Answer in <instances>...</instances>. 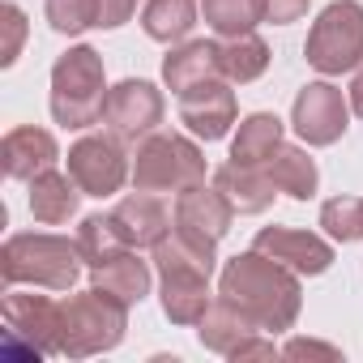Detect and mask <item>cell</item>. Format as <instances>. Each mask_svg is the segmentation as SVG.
I'll return each instance as SVG.
<instances>
[{
    "label": "cell",
    "instance_id": "obj_1",
    "mask_svg": "<svg viewBox=\"0 0 363 363\" xmlns=\"http://www.w3.org/2000/svg\"><path fill=\"white\" fill-rule=\"evenodd\" d=\"M218 295L231 299L261 333H286V329L299 320V308H303L299 274L286 269L282 261L257 252V248L235 252V257L223 265Z\"/></svg>",
    "mask_w": 363,
    "mask_h": 363
},
{
    "label": "cell",
    "instance_id": "obj_2",
    "mask_svg": "<svg viewBox=\"0 0 363 363\" xmlns=\"http://www.w3.org/2000/svg\"><path fill=\"white\" fill-rule=\"evenodd\" d=\"M214 248L210 240L171 227L150 252H154V269H158V299L171 325H197L206 316V308L214 303L210 295V274H214Z\"/></svg>",
    "mask_w": 363,
    "mask_h": 363
},
{
    "label": "cell",
    "instance_id": "obj_3",
    "mask_svg": "<svg viewBox=\"0 0 363 363\" xmlns=\"http://www.w3.org/2000/svg\"><path fill=\"white\" fill-rule=\"evenodd\" d=\"M82 248L69 235L52 231H22L0 248V278L5 286H43V291H73L82 278Z\"/></svg>",
    "mask_w": 363,
    "mask_h": 363
},
{
    "label": "cell",
    "instance_id": "obj_4",
    "mask_svg": "<svg viewBox=\"0 0 363 363\" xmlns=\"http://www.w3.org/2000/svg\"><path fill=\"white\" fill-rule=\"evenodd\" d=\"M107 107V69L90 43L69 48L52 65V120L60 128H90L103 124Z\"/></svg>",
    "mask_w": 363,
    "mask_h": 363
},
{
    "label": "cell",
    "instance_id": "obj_5",
    "mask_svg": "<svg viewBox=\"0 0 363 363\" xmlns=\"http://www.w3.org/2000/svg\"><path fill=\"white\" fill-rule=\"evenodd\" d=\"M124 333H128V303L99 286L69 295L60 303V354L65 359H90V354L116 350Z\"/></svg>",
    "mask_w": 363,
    "mask_h": 363
},
{
    "label": "cell",
    "instance_id": "obj_6",
    "mask_svg": "<svg viewBox=\"0 0 363 363\" xmlns=\"http://www.w3.org/2000/svg\"><path fill=\"white\" fill-rule=\"evenodd\" d=\"M128 179L141 193H184L206 179V154L179 133H150L137 141Z\"/></svg>",
    "mask_w": 363,
    "mask_h": 363
},
{
    "label": "cell",
    "instance_id": "obj_7",
    "mask_svg": "<svg viewBox=\"0 0 363 363\" xmlns=\"http://www.w3.org/2000/svg\"><path fill=\"white\" fill-rule=\"evenodd\" d=\"M303 60L320 77H342L363 65V5L359 0H333L308 30Z\"/></svg>",
    "mask_w": 363,
    "mask_h": 363
},
{
    "label": "cell",
    "instance_id": "obj_8",
    "mask_svg": "<svg viewBox=\"0 0 363 363\" xmlns=\"http://www.w3.org/2000/svg\"><path fill=\"white\" fill-rule=\"evenodd\" d=\"M5 316V354L48 359L60 354V303L35 291H9L0 303Z\"/></svg>",
    "mask_w": 363,
    "mask_h": 363
},
{
    "label": "cell",
    "instance_id": "obj_9",
    "mask_svg": "<svg viewBox=\"0 0 363 363\" xmlns=\"http://www.w3.org/2000/svg\"><path fill=\"white\" fill-rule=\"evenodd\" d=\"M69 175L86 197H111L124 189L133 175V162L124 154V141L111 133H86L82 141L69 145Z\"/></svg>",
    "mask_w": 363,
    "mask_h": 363
},
{
    "label": "cell",
    "instance_id": "obj_10",
    "mask_svg": "<svg viewBox=\"0 0 363 363\" xmlns=\"http://www.w3.org/2000/svg\"><path fill=\"white\" fill-rule=\"evenodd\" d=\"M167 111V99L154 82L145 77H124L120 86L107 90V107H103V124L111 137H120L124 145H137L141 137L158 133Z\"/></svg>",
    "mask_w": 363,
    "mask_h": 363
},
{
    "label": "cell",
    "instance_id": "obj_11",
    "mask_svg": "<svg viewBox=\"0 0 363 363\" xmlns=\"http://www.w3.org/2000/svg\"><path fill=\"white\" fill-rule=\"evenodd\" d=\"M346 124H350V99L333 82H308L291 103V128L316 150L342 141Z\"/></svg>",
    "mask_w": 363,
    "mask_h": 363
},
{
    "label": "cell",
    "instance_id": "obj_12",
    "mask_svg": "<svg viewBox=\"0 0 363 363\" xmlns=\"http://www.w3.org/2000/svg\"><path fill=\"white\" fill-rule=\"evenodd\" d=\"M235 111L240 107H235V90L227 77L201 82V86L179 94V124L201 141H223L235 124Z\"/></svg>",
    "mask_w": 363,
    "mask_h": 363
},
{
    "label": "cell",
    "instance_id": "obj_13",
    "mask_svg": "<svg viewBox=\"0 0 363 363\" xmlns=\"http://www.w3.org/2000/svg\"><path fill=\"white\" fill-rule=\"evenodd\" d=\"M252 248H257V252H265V257H274V261H282V265H286V269H295L299 278H316V274H325V269L333 265V244H329V240H320L316 231L265 227V231H257Z\"/></svg>",
    "mask_w": 363,
    "mask_h": 363
},
{
    "label": "cell",
    "instance_id": "obj_14",
    "mask_svg": "<svg viewBox=\"0 0 363 363\" xmlns=\"http://www.w3.org/2000/svg\"><path fill=\"white\" fill-rule=\"evenodd\" d=\"M235 223V206L227 201V193L218 184H193L184 193H175V227L179 231H193L210 244H218Z\"/></svg>",
    "mask_w": 363,
    "mask_h": 363
},
{
    "label": "cell",
    "instance_id": "obj_15",
    "mask_svg": "<svg viewBox=\"0 0 363 363\" xmlns=\"http://www.w3.org/2000/svg\"><path fill=\"white\" fill-rule=\"evenodd\" d=\"M214 77H227L223 73V43L184 39V43H171V52L162 56V82L175 99L201 82H214Z\"/></svg>",
    "mask_w": 363,
    "mask_h": 363
},
{
    "label": "cell",
    "instance_id": "obj_16",
    "mask_svg": "<svg viewBox=\"0 0 363 363\" xmlns=\"http://www.w3.org/2000/svg\"><path fill=\"white\" fill-rule=\"evenodd\" d=\"M111 223L120 231V240L128 248H154L171 227H175V210L162 206V193H133L111 210Z\"/></svg>",
    "mask_w": 363,
    "mask_h": 363
},
{
    "label": "cell",
    "instance_id": "obj_17",
    "mask_svg": "<svg viewBox=\"0 0 363 363\" xmlns=\"http://www.w3.org/2000/svg\"><path fill=\"white\" fill-rule=\"evenodd\" d=\"M60 158V145L48 128H35V124H22V128H9L5 141H0V167H5L9 179H30L52 171Z\"/></svg>",
    "mask_w": 363,
    "mask_h": 363
},
{
    "label": "cell",
    "instance_id": "obj_18",
    "mask_svg": "<svg viewBox=\"0 0 363 363\" xmlns=\"http://www.w3.org/2000/svg\"><path fill=\"white\" fill-rule=\"evenodd\" d=\"M214 184L227 193V201L235 206V214H261L274 206L278 184L265 167H244V162H223L214 171Z\"/></svg>",
    "mask_w": 363,
    "mask_h": 363
},
{
    "label": "cell",
    "instance_id": "obj_19",
    "mask_svg": "<svg viewBox=\"0 0 363 363\" xmlns=\"http://www.w3.org/2000/svg\"><path fill=\"white\" fill-rule=\"evenodd\" d=\"M82 197L86 193L77 189V179L65 175V171H56V167L30 179V214L43 227H65L69 218H77Z\"/></svg>",
    "mask_w": 363,
    "mask_h": 363
},
{
    "label": "cell",
    "instance_id": "obj_20",
    "mask_svg": "<svg viewBox=\"0 0 363 363\" xmlns=\"http://www.w3.org/2000/svg\"><path fill=\"white\" fill-rule=\"evenodd\" d=\"M90 286H99L133 308L150 295V265L137 257V248H120L116 257H107L103 265L90 269Z\"/></svg>",
    "mask_w": 363,
    "mask_h": 363
},
{
    "label": "cell",
    "instance_id": "obj_21",
    "mask_svg": "<svg viewBox=\"0 0 363 363\" xmlns=\"http://www.w3.org/2000/svg\"><path fill=\"white\" fill-rule=\"evenodd\" d=\"M252 333H261L231 299H223V295H214V303L206 308V316L197 320V337H201V346L206 350H214V354H235V346L240 342H248Z\"/></svg>",
    "mask_w": 363,
    "mask_h": 363
},
{
    "label": "cell",
    "instance_id": "obj_22",
    "mask_svg": "<svg viewBox=\"0 0 363 363\" xmlns=\"http://www.w3.org/2000/svg\"><path fill=\"white\" fill-rule=\"evenodd\" d=\"M282 133L286 124L274 116V111H252L240 120V133L231 141V162H244V167H265L278 150H282Z\"/></svg>",
    "mask_w": 363,
    "mask_h": 363
},
{
    "label": "cell",
    "instance_id": "obj_23",
    "mask_svg": "<svg viewBox=\"0 0 363 363\" xmlns=\"http://www.w3.org/2000/svg\"><path fill=\"white\" fill-rule=\"evenodd\" d=\"M265 171L274 175L278 193H286L291 201H312V197H316L320 171H316V162H312V154H308L303 145H282V150L265 162Z\"/></svg>",
    "mask_w": 363,
    "mask_h": 363
},
{
    "label": "cell",
    "instance_id": "obj_24",
    "mask_svg": "<svg viewBox=\"0 0 363 363\" xmlns=\"http://www.w3.org/2000/svg\"><path fill=\"white\" fill-rule=\"evenodd\" d=\"M197 0H145L141 5V30L154 43H184L197 26Z\"/></svg>",
    "mask_w": 363,
    "mask_h": 363
},
{
    "label": "cell",
    "instance_id": "obj_25",
    "mask_svg": "<svg viewBox=\"0 0 363 363\" xmlns=\"http://www.w3.org/2000/svg\"><path fill=\"white\" fill-rule=\"evenodd\" d=\"M265 69H269V43L257 30H248L240 39H223V73L231 86H248Z\"/></svg>",
    "mask_w": 363,
    "mask_h": 363
},
{
    "label": "cell",
    "instance_id": "obj_26",
    "mask_svg": "<svg viewBox=\"0 0 363 363\" xmlns=\"http://www.w3.org/2000/svg\"><path fill=\"white\" fill-rule=\"evenodd\" d=\"M201 13L218 39H240L257 30V22H265L261 0H201Z\"/></svg>",
    "mask_w": 363,
    "mask_h": 363
},
{
    "label": "cell",
    "instance_id": "obj_27",
    "mask_svg": "<svg viewBox=\"0 0 363 363\" xmlns=\"http://www.w3.org/2000/svg\"><path fill=\"white\" fill-rule=\"evenodd\" d=\"M77 248H82L86 265L94 269V265H103L107 257H116V252L128 248V244L120 240L111 214H90V218H82V227H77Z\"/></svg>",
    "mask_w": 363,
    "mask_h": 363
},
{
    "label": "cell",
    "instance_id": "obj_28",
    "mask_svg": "<svg viewBox=\"0 0 363 363\" xmlns=\"http://www.w3.org/2000/svg\"><path fill=\"white\" fill-rule=\"evenodd\" d=\"M320 227L333 244H359L363 240V197H333L320 206Z\"/></svg>",
    "mask_w": 363,
    "mask_h": 363
},
{
    "label": "cell",
    "instance_id": "obj_29",
    "mask_svg": "<svg viewBox=\"0 0 363 363\" xmlns=\"http://www.w3.org/2000/svg\"><path fill=\"white\" fill-rule=\"evenodd\" d=\"M43 13H48V26L56 35L73 39V35H86L94 26V0H48Z\"/></svg>",
    "mask_w": 363,
    "mask_h": 363
},
{
    "label": "cell",
    "instance_id": "obj_30",
    "mask_svg": "<svg viewBox=\"0 0 363 363\" xmlns=\"http://www.w3.org/2000/svg\"><path fill=\"white\" fill-rule=\"evenodd\" d=\"M0 26H5V48H0V65H18L22 56V43H26V13L13 5V0H5L0 5Z\"/></svg>",
    "mask_w": 363,
    "mask_h": 363
},
{
    "label": "cell",
    "instance_id": "obj_31",
    "mask_svg": "<svg viewBox=\"0 0 363 363\" xmlns=\"http://www.w3.org/2000/svg\"><path fill=\"white\" fill-rule=\"evenodd\" d=\"M282 359H325V363H342V350L316 337H291L282 346Z\"/></svg>",
    "mask_w": 363,
    "mask_h": 363
},
{
    "label": "cell",
    "instance_id": "obj_32",
    "mask_svg": "<svg viewBox=\"0 0 363 363\" xmlns=\"http://www.w3.org/2000/svg\"><path fill=\"white\" fill-rule=\"evenodd\" d=\"M137 13V0H94V26L99 30H120Z\"/></svg>",
    "mask_w": 363,
    "mask_h": 363
},
{
    "label": "cell",
    "instance_id": "obj_33",
    "mask_svg": "<svg viewBox=\"0 0 363 363\" xmlns=\"http://www.w3.org/2000/svg\"><path fill=\"white\" fill-rule=\"evenodd\" d=\"M308 5H312V0H261L265 22H274V26H291V22H299V18L308 13Z\"/></svg>",
    "mask_w": 363,
    "mask_h": 363
},
{
    "label": "cell",
    "instance_id": "obj_34",
    "mask_svg": "<svg viewBox=\"0 0 363 363\" xmlns=\"http://www.w3.org/2000/svg\"><path fill=\"white\" fill-rule=\"evenodd\" d=\"M274 354H282V350H274V342H269V337L252 333L248 342H240V346H235V354H231V359H235V363H244V359H274Z\"/></svg>",
    "mask_w": 363,
    "mask_h": 363
},
{
    "label": "cell",
    "instance_id": "obj_35",
    "mask_svg": "<svg viewBox=\"0 0 363 363\" xmlns=\"http://www.w3.org/2000/svg\"><path fill=\"white\" fill-rule=\"evenodd\" d=\"M346 99H350V111L363 120V65L354 69V82H350V94H346Z\"/></svg>",
    "mask_w": 363,
    "mask_h": 363
}]
</instances>
